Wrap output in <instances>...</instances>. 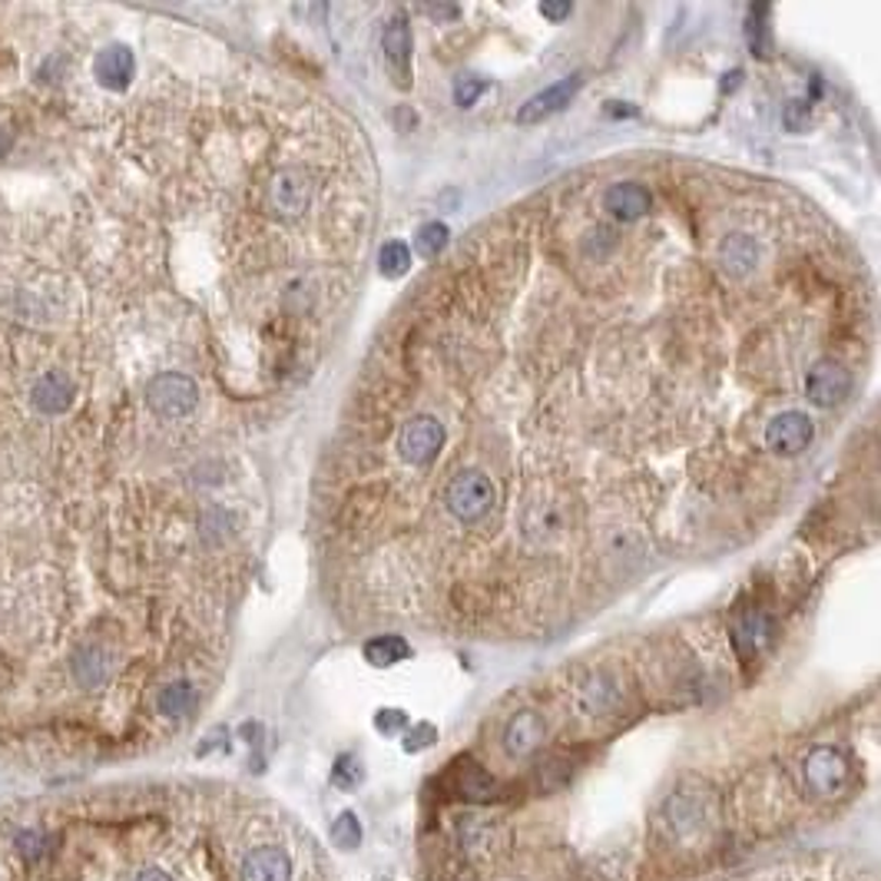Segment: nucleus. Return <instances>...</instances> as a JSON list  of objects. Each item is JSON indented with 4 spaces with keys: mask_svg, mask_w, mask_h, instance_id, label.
Segmentation results:
<instances>
[{
    "mask_svg": "<svg viewBox=\"0 0 881 881\" xmlns=\"http://www.w3.org/2000/svg\"><path fill=\"white\" fill-rule=\"evenodd\" d=\"M494 481L481 471H461L445 487V504L461 524H477L494 507Z\"/></svg>",
    "mask_w": 881,
    "mask_h": 881,
    "instance_id": "nucleus-1",
    "label": "nucleus"
},
{
    "mask_svg": "<svg viewBox=\"0 0 881 881\" xmlns=\"http://www.w3.org/2000/svg\"><path fill=\"white\" fill-rule=\"evenodd\" d=\"M315 199V183L306 170L299 166H285L275 170L272 183H269V206L275 215L282 219H299Z\"/></svg>",
    "mask_w": 881,
    "mask_h": 881,
    "instance_id": "nucleus-2",
    "label": "nucleus"
},
{
    "mask_svg": "<svg viewBox=\"0 0 881 881\" xmlns=\"http://www.w3.org/2000/svg\"><path fill=\"white\" fill-rule=\"evenodd\" d=\"M805 785L816 798H832L845 789L848 782V756L835 746H816L809 756H805Z\"/></svg>",
    "mask_w": 881,
    "mask_h": 881,
    "instance_id": "nucleus-3",
    "label": "nucleus"
},
{
    "mask_svg": "<svg viewBox=\"0 0 881 881\" xmlns=\"http://www.w3.org/2000/svg\"><path fill=\"white\" fill-rule=\"evenodd\" d=\"M146 401H150V408L160 418H186L199 401V388L193 379H186L179 372H166V375H157L150 382V388H146Z\"/></svg>",
    "mask_w": 881,
    "mask_h": 881,
    "instance_id": "nucleus-4",
    "label": "nucleus"
},
{
    "mask_svg": "<svg viewBox=\"0 0 881 881\" xmlns=\"http://www.w3.org/2000/svg\"><path fill=\"white\" fill-rule=\"evenodd\" d=\"M445 424H440L437 418H414L405 424L401 437H398V448H401V458L414 468H424L437 458V451L445 448Z\"/></svg>",
    "mask_w": 881,
    "mask_h": 881,
    "instance_id": "nucleus-5",
    "label": "nucleus"
},
{
    "mask_svg": "<svg viewBox=\"0 0 881 881\" xmlns=\"http://www.w3.org/2000/svg\"><path fill=\"white\" fill-rule=\"evenodd\" d=\"M816 427L802 411H782L766 424V448L779 458H795L809 448Z\"/></svg>",
    "mask_w": 881,
    "mask_h": 881,
    "instance_id": "nucleus-6",
    "label": "nucleus"
},
{
    "mask_svg": "<svg viewBox=\"0 0 881 881\" xmlns=\"http://www.w3.org/2000/svg\"><path fill=\"white\" fill-rule=\"evenodd\" d=\"M852 392V375L848 369H842L839 361H816L809 375H805V395H809L812 405L819 408H832L842 405Z\"/></svg>",
    "mask_w": 881,
    "mask_h": 881,
    "instance_id": "nucleus-7",
    "label": "nucleus"
},
{
    "mask_svg": "<svg viewBox=\"0 0 881 881\" xmlns=\"http://www.w3.org/2000/svg\"><path fill=\"white\" fill-rule=\"evenodd\" d=\"M382 50H385V63H388V73H392V84L398 90H408L411 87V27H408V21L401 14H395L385 24Z\"/></svg>",
    "mask_w": 881,
    "mask_h": 881,
    "instance_id": "nucleus-8",
    "label": "nucleus"
},
{
    "mask_svg": "<svg viewBox=\"0 0 881 881\" xmlns=\"http://www.w3.org/2000/svg\"><path fill=\"white\" fill-rule=\"evenodd\" d=\"M583 87V77H567V80H560V84H554V87H547V90H541V94H534L521 110H518V123L521 126H531V123H541V120H547V116H554V113H560V110H567V103L576 97V90Z\"/></svg>",
    "mask_w": 881,
    "mask_h": 881,
    "instance_id": "nucleus-9",
    "label": "nucleus"
},
{
    "mask_svg": "<svg viewBox=\"0 0 881 881\" xmlns=\"http://www.w3.org/2000/svg\"><path fill=\"white\" fill-rule=\"evenodd\" d=\"M544 743V719L537 712H518L504 729V749L513 759L531 756Z\"/></svg>",
    "mask_w": 881,
    "mask_h": 881,
    "instance_id": "nucleus-10",
    "label": "nucleus"
},
{
    "mask_svg": "<svg viewBox=\"0 0 881 881\" xmlns=\"http://www.w3.org/2000/svg\"><path fill=\"white\" fill-rule=\"evenodd\" d=\"M133 70H136V60L123 44H113V47L100 50L97 60H94V73H97V80L107 90H123L133 80Z\"/></svg>",
    "mask_w": 881,
    "mask_h": 881,
    "instance_id": "nucleus-11",
    "label": "nucleus"
},
{
    "mask_svg": "<svg viewBox=\"0 0 881 881\" xmlns=\"http://www.w3.org/2000/svg\"><path fill=\"white\" fill-rule=\"evenodd\" d=\"M243 881H288L291 878V858L282 848H256L243 868H239Z\"/></svg>",
    "mask_w": 881,
    "mask_h": 881,
    "instance_id": "nucleus-12",
    "label": "nucleus"
},
{
    "mask_svg": "<svg viewBox=\"0 0 881 881\" xmlns=\"http://www.w3.org/2000/svg\"><path fill=\"white\" fill-rule=\"evenodd\" d=\"M604 209H610V215H617L620 223H636L649 212V193L640 183H617L607 189Z\"/></svg>",
    "mask_w": 881,
    "mask_h": 881,
    "instance_id": "nucleus-13",
    "label": "nucleus"
},
{
    "mask_svg": "<svg viewBox=\"0 0 881 881\" xmlns=\"http://www.w3.org/2000/svg\"><path fill=\"white\" fill-rule=\"evenodd\" d=\"M113 673V659L103 646H84L77 656H73V680H77L84 690H97L110 680Z\"/></svg>",
    "mask_w": 881,
    "mask_h": 881,
    "instance_id": "nucleus-14",
    "label": "nucleus"
},
{
    "mask_svg": "<svg viewBox=\"0 0 881 881\" xmlns=\"http://www.w3.org/2000/svg\"><path fill=\"white\" fill-rule=\"evenodd\" d=\"M34 408L40 414H60L73 405V385L63 372H47L37 385H34V395H30Z\"/></svg>",
    "mask_w": 881,
    "mask_h": 881,
    "instance_id": "nucleus-15",
    "label": "nucleus"
},
{
    "mask_svg": "<svg viewBox=\"0 0 881 881\" xmlns=\"http://www.w3.org/2000/svg\"><path fill=\"white\" fill-rule=\"evenodd\" d=\"M756 262H759V246L749 236L736 233V236H725L722 239V246H719V265L729 275L743 278V275H749L756 269Z\"/></svg>",
    "mask_w": 881,
    "mask_h": 881,
    "instance_id": "nucleus-16",
    "label": "nucleus"
},
{
    "mask_svg": "<svg viewBox=\"0 0 881 881\" xmlns=\"http://www.w3.org/2000/svg\"><path fill=\"white\" fill-rule=\"evenodd\" d=\"M772 636V623L762 617V613H749L736 623V630H732V646L740 649V656H756Z\"/></svg>",
    "mask_w": 881,
    "mask_h": 881,
    "instance_id": "nucleus-17",
    "label": "nucleus"
},
{
    "mask_svg": "<svg viewBox=\"0 0 881 881\" xmlns=\"http://www.w3.org/2000/svg\"><path fill=\"white\" fill-rule=\"evenodd\" d=\"M408 656H411V646L401 636H375L364 643V659H369L372 667H395Z\"/></svg>",
    "mask_w": 881,
    "mask_h": 881,
    "instance_id": "nucleus-18",
    "label": "nucleus"
},
{
    "mask_svg": "<svg viewBox=\"0 0 881 881\" xmlns=\"http://www.w3.org/2000/svg\"><path fill=\"white\" fill-rule=\"evenodd\" d=\"M458 792L464 798H471V802H487V798H494L500 792V785L481 766H474V762L464 759V772L458 775Z\"/></svg>",
    "mask_w": 881,
    "mask_h": 881,
    "instance_id": "nucleus-19",
    "label": "nucleus"
},
{
    "mask_svg": "<svg viewBox=\"0 0 881 881\" xmlns=\"http://www.w3.org/2000/svg\"><path fill=\"white\" fill-rule=\"evenodd\" d=\"M667 816H670L677 835L696 832L703 826V802L696 795H677V798L667 802Z\"/></svg>",
    "mask_w": 881,
    "mask_h": 881,
    "instance_id": "nucleus-20",
    "label": "nucleus"
},
{
    "mask_svg": "<svg viewBox=\"0 0 881 881\" xmlns=\"http://www.w3.org/2000/svg\"><path fill=\"white\" fill-rule=\"evenodd\" d=\"M617 686L607 680V677H594L591 683H586L583 690H580V703H583V709L586 712H594V716H600V712H607V709H613L617 706Z\"/></svg>",
    "mask_w": 881,
    "mask_h": 881,
    "instance_id": "nucleus-21",
    "label": "nucleus"
},
{
    "mask_svg": "<svg viewBox=\"0 0 881 881\" xmlns=\"http://www.w3.org/2000/svg\"><path fill=\"white\" fill-rule=\"evenodd\" d=\"M157 706H160L163 716L179 719V716L193 712V706H196V690H193L189 683H183V680H179V683H170V686L160 693Z\"/></svg>",
    "mask_w": 881,
    "mask_h": 881,
    "instance_id": "nucleus-22",
    "label": "nucleus"
},
{
    "mask_svg": "<svg viewBox=\"0 0 881 881\" xmlns=\"http://www.w3.org/2000/svg\"><path fill=\"white\" fill-rule=\"evenodd\" d=\"M411 269V249L405 243H385L382 252H379V272L385 278H401L405 272Z\"/></svg>",
    "mask_w": 881,
    "mask_h": 881,
    "instance_id": "nucleus-23",
    "label": "nucleus"
},
{
    "mask_svg": "<svg viewBox=\"0 0 881 881\" xmlns=\"http://www.w3.org/2000/svg\"><path fill=\"white\" fill-rule=\"evenodd\" d=\"M448 239H451V233H448L445 223H424V226L418 229V239H414V243H418V252H421L424 259H434V256L445 252Z\"/></svg>",
    "mask_w": 881,
    "mask_h": 881,
    "instance_id": "nucleus-24",
    "label": "nucleus"
},
{
    "mask_svg": "<svg viewBox=\"0 0 881 881\" xmlns=\"http://www.w3.org/2000/svg\"><path fill=\"white\" fill-rule=\"evenodd\" d=\"M14 845L27 861H37V858H44L50 852V835L44 829H24Z\"/></svg>",
    "mask_w": 881,
    "mask_h": 881,
    "instance_id": "nucleus-25",
    "label": "nucleus"
},
{
    "mask_svg": "<svg viewBox=\"0 0 881 881\" xmlns=\"http://www.w3.org/2000/svg\"><path fill=\"white\" fill-rule=\"evenodd\" d=\"M332 842L342 848V852H351L358 842H361V829H358V819L351 812H342L332 826Z\"/></svg>",
    "mask_w": 881,
    "mask_h": 881,
    "instance_id": "nucleus-26",
    "label": "nucleus"
},
{
    "mask_svg": "<svg viewBox=\"0 0 881 881\" xmlns=\"http://www.w3.org/2000/svg\"><path fill=\"white\" fill-rule=\"evenodd\" d=\"M464 845L474 855H487V848L494 845V826L491 822H468L464 829Z\"/></svg>",
    "mask_w": 881,
    "mask_h": 881,
    "instance_id": "nucleus-27",
    "label": "nucleus"
},
{
    "mask_svg": "<svg viewBox=\"0 0 881 881\" xmlns=\"http://www.w3.org/2000/svg\"><path fill=\"white\" fill-rule=\"evenodd\" d=\"M484 90H487V80H484V77H461V80L455 84V103H458V107H471Z\"/></svg>",
    "mask_w": 881,
    "mask_h": 881,
    "instance_id": "nucleus-28",
    "label": "nucleus"
},
{
    "mask_svg": "<svg viewBox=\"0 0 881 881\" xmlns=\"http://www.w3.org/2000/svg\"><path fill=\"white\" fill-rule=\"evenodd\" d=\"M434 725H427V722H421V725H414V729H408V736H405V749L408 753H418V749H424V746H431L434 743Z\"/></svg>",
    "mask_w": 881,
    "mask_h": 881,
    "instance_id": "nucleus-29",
    "label": "nucleus"
},
{
    "mask_svg": "<svg viewBox=\"0 0 881 881\" xmlns=\"http://www.w3.org/2000/svg\"><path fill=\"white\" fill-rule=\"evenodd\" d=\"M375 725H379L382 732H398L401 725H408V716H405L401 709H382V712L375 716Z\"/></svg>",
    "mask_w": 881,
    "mask_h": 881,
    "instance_id": "nucleus-30",
    "label": "nucleus"
},
{
    "mask_svg": "<svg viewBox=\"0 0 881 881\" xmlns=\"http://www.w3.org/2000/svg\"><path fill=\"white\" fill-rule=\"evenodd\" d=\"M570 11H573V8L567 4V0H544V4H541V14H544L550 24L567 21V17H570Z\"/></svg>",
    "mask_w": 881,
    "mask_h": 881,
    "instance_id": "nucleus-31",
    "label": "nucleus"
},
{
    "mask_svg": "<svg viewBox=\"0 0 881 881\" xmlns=\"http://www.w3.org/2000/svg\"><path fill=\"white\" fill-rule=\"evenodd\" d=\"M431 17H440V21H455V17H461V8H455V4H427L424 8Z\"/></svg>",
    "mask_w": 881,
    "mask_h": 881,
    "instance_id": "nucleus-32",
    "label": "nucleus"
},
{
    "mask_svg": "<svg viewBox=\"0 0 881 881\" xmlns=\"http://www.w3.org/2000/svg\"><path fill=\"white\" fill-rule=\"evenodd\" d=\"M136 881H173V878L166 871H160V868H146Z\"/></svg>",
    "mask_w": 881,
    "mask_h": 881,
    "instance_id": "nucleus-33",
    "label": "nucleus"
},
{
    "mask_svg": "<svg viewBox=\"0 0 881 881\" xmlns=\"http://www.w3.org/2000/svg\"><path fill=\"white\" fill-rule=\"evenodd\" d=\"M11 150V136H8V129H0V157H4Z\"/></svg>",
    "mask_w": 881,
    "mask_h": 881,
    "instance_id": "nucleus-34",
    "label": "nucleus"
},
{
    "mask_svg": "<svg viewBox=\"0 0 881 881\" xmlns=\"http://www.w3.org/2000/svg\"><path fill=\"white\" fill-rule=\"evenodd\" d=\"M607 113H610V116H633V110H630V107H610Z\"/></svg>",
    "mask_w": 881,
    "mask_h": 881,
    "instance_id": "nucleus-35",
    "label": "nucleus"
}]
</instances>
